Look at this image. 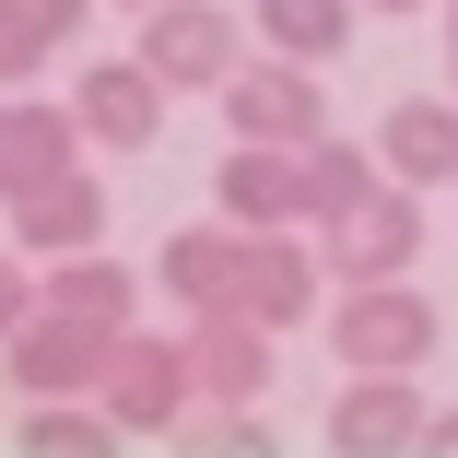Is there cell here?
<instances>
[{"instance_id":"obj_12","label":"cell","mask_w":458,"mask_h":458,"mask_svg":"<svg viewBox=\"0 0 458 458\" xmlns=\"http://www.w3.org/2000/svg\"><path fill=\"white\" fill-rule=\"evenodd\" d=\"M82 165V118H71V95L47 106V95H13L0 106V212L13 200H36L47 176H71Z\"/></svg>"},{"instance_id":"obj_14","label":"cell","mask_w":458,"mask_h":458,"mask_svg":"<svg viewBox=\"0 0 458 458\" xmlns=\"http://www.w3.org/2000/svg\"><path fill=\"white\" fill-rule=\"evenodd\" d=\"M13 247H24V259H82V247H106V176L71 165V176H47L36 200H13Z\"/></svg>"},{"instance_id":"obj_8","label":"cell","mask_w":458,"mask_h":458,"mask_svg":"<svg viewBox=\"0 0 458 458\" xmlns=\"http://www.w3.org/2000/svg\"><path fill=\"white\" fill-rule=\"evenodd\" d=\"M71 118L95 153H153L165 141V71L153 59H95V71H71Z\"/></svg>"},{"instance_id":"obj_15","label":"cell","mask_w":458,"mask_h":458,"mask_svg":"<svg viewBox=\"0 0 458 458\" xmlns=\"http://www.w3.org/2000/svg\"><path fill=\"white\" fill-rule=\"evenodd\" d=\"M377 165L400 176V189H458V106L446 95H411L377 118Z\"/></svg>"},{"instance_id":"obj_11","label":"cell","mask_w":458,"mask_h":458,"mask_svg":"<svg viewBox=\"0 0 458 458\" xmlns=\"http://www.w3.org/2000/svg\"><path fill=\"white\" fill-rule=\"evenodd\" d=\"M423 388L411 377H341V400H329V446L341 458H423Z\"/></svg>"},{"instance_id":"obj_23","label":"cell","mask_w":458,"mask_h":458,"mask_svg":"<svg viewBox=\"0 0 458 458\" xmlns=\"http://www.w3.org/2000/svg\"><path fill=\"white\" fill-rule=\"evenodd\" d=\"M423 458H458V411H435V423H423Z\"/></svg>"},{"instance_id":"obj_16","label":"cell","mask_w":458,"mask_h":458,"mask_svg":"<svg viewBox=\"0 0 458 458\" xmlns=\"http://www.w3.org/2000/svg\"><path fill=\"white\" fill-rule=\"evenodd\" d=\"M47 306L118 341V329H130V306H141V270H130V259H106V247H82V259H47Z\"/></svg>"},{"instance_id":"obj_18","label":"cell","mask_w":458,"mask_h":458,"mask_svg":"<svg viewBox=\"0 0 458 458\" xmlns=\"http://www.w3.org/2000/svg\"><path fill=\"white\" fill-rule=\"evenodd\" d=\"M352 13H364V0H247V24L283 47V59H306V71H329L352 47Z\"/></svg>"},{"instance_id":"obj_17","label":"cell","mask_w":458,"mask_h":458,"mask_svg":"<svg viewBox=\"0 0 458 458\" xmlns=\"http://www.w3.org/2000/svg\"><path fill=\"white\" fill-rule=\"evenodd\" d=\"M13 446H24V458H118V446H130V423H118L106 400H24Z\"/></svg>"},{"instance_id":"obj_19","label":"cell","mask_w":458,"mask_h":458,"mask_svg":"<svg viewBox=\"0 0 458 458\" xmlns=\"http://www.w3.org/2000/svg\"><path fill=\"white\" fill-rule=\"evenodd\" d=\"M176 435H189L200 458H270V423H259V411H212V400L176 423Z\"/></svg>"},{"instance_id":"obj_27","label":"cell","mask_w":458,"mask_h":458,"mask_svg":"<svg viewBox=\"0 0 458 458\" xmlns=\"http://www.w3.org/2000/svg\"><path fill=\"white\" fill-rule=\"evenodd\" d=\"M0 106H13V95H0Z\"/></svg>"},{"instance_id":"obj_20","label":"cell","mask_w":458,"mask_h":458,"mask_svg":"<svg viewBox=\"0 0 458 458\" xmlns=\"http://www.w3.org/2000/svg\"><path fill=\"white\" fill-rule=\"evenodd\" d=\"M47 59H59V47H47V36H36L24 13H0V95H24V82H36Z\"/></svg>"},{"instance_id":"obj_6","label":"cell","mask_w":458,"mask_h":458,"mask_svg":"<svg viewBox=\"0 0 458 458\" xmlns=\"http://www.w3.org/2000/svg\"><path fill=\"white\" fill-rule=\"evenodd\" d=\"M212 200H224V224H247V235H283V224H318V141H306V153H270V141H235V153L212 165Z\"/></svg>"},{"instance_id":"obj_24","label":"cell","mask_w":458,"mask_h":458,"mask_svg":"<svg viewBox=\"0 0 458 458\" xmlns=\"http://www.w3.org/2000/svg\"><path fill=\"white\" fill-rule=\"evenodd\" d=\"M364 13H377V24H400V13H423V0H364Z\"/></svg>"},{"instance_id":"obj_4","label":"cell","mask_w":458,"mask_h":458,"mask_svg":"<svg viewBox=\"0 0 458 458\" xmlns=\"http://www.w3.org/2000/svg\"><path fill=\"white\" fill-rule=\"evenodd\" d=\"M224 130L235 141H270V153H306V141H329V82L270 47V59H247L224 82Z\"/></svg>"},{"instance_id":"obj_2","label":"cell","mask_w":458,"mask_h":458,"mask_svg":"<svg viewBox=\"0 0 458 458\" xmlns=\"http://www.w3.org/2000/svg\"><path fill=\"white\" fill-rule=\"evenodd\" d=\"M130 59L165 71V95H224V82L247 71V24L224 13V0H153Z\"/></svg>"},{"instance_id":"obj_10","label":"cell","mask_w":458,"mask_h":458,"mask_svg":"<svg viewBox=\"0 0 458 458\" xmlns=\"http://www.w3.org/2000/svg\"><path fill=\"white\" fill-rule=\"evenodd\" d=\"M189 364H200V400L212 411H259L270 377H283V329H259V318H189Z\"/></svg>"},{"instance_id":"obj_3","label":"cell","mask_w":458,"mask_h":458,"mask_svg":"<svg viewBox=\"0 0 458 458\" xmlns=\"http://www.w3.org/2000/svg\"><path fill=\"white\" fill-rule=\"evenodd\" d=\"M435 306L411 294V283H352L341 306H329V352L352 364V377H411V364L435 352Z\"/></svg>"},{"instance_id":"obj_21","label":"cell","mask_w":458,"mask_h":458,"mask_svg":"<svg viewBox=\"0 0 458 458\" xmlns=\"http://www.w3.org/2000/svg\"><path fill=\"white\" fill-rule=\"evenodd\" d=\"M0 13H24V24H36L47 47H71L82 24H95V0H0Z\"/></svg>"},{"instance_id":"obj_5","label":"cell","mask_w":458,"mask_h":458,"mask_svg":"<svg viewBox=\"0 0 458 458\" xmlns=\"http://www.w3.org/2000/svg\"><path fill=\"white\" fill-rule=\"evenodd\" d=\"M130 435H176L200 411V364H189V341H153V329H118V352H106V388H95Z\"/></svg>"},{"instance_id":"obj_9","label":"cell","mask_w":458,"mask_h":458,"mask_svg":"<svg viewBox=\"0 0 458 458\" xmlns=\"http://www.w3.org/2000/svg\"><path fill=\"white\" fill-rule=\"evenodd\" d=\"M247 247H259V235L224 224V212H212V224H176V235L153 247V294H176L189 318H224L235 283H247Z\"/></svg>"},{"instance_id":"obj_26","label":"cell","mask_w":458,"mask_h":458,"mask_svg":"<svg viewBox=\"0 0 458 458\" xmlns=\"http://www.w3.org/2000/svg\"><path fill=\"white\" fill-rule=\"evenodd\" d=\"M130 13H153V0H130Z\"/></svg>"},{"instance_id":"obj_7","label":"cell","mask_w":458,"mask_h":458,"mask_svg":"<svg viewBox=\"0 0 458 458\" xmlns=\"http://www.w3.org/2000/svg\"><path fill=\"white\" fill-rule=\"evenodd\" d=\"M106 329H82V318H59V306H36L13 341H0V377H13L24 400H95L106 388Z\"/></svg>"},{"instance_id":"obj_1","label":"cell","mask_w":458,"mask_h":458,"mask_svg":"<svg viewBox=\"0 0 458 458\" xmlns=\"http://www.w3.org/2000/svg\"><path fill=\"white\" fill-rule=\"evenodd\" d=\"M306 235H318V259L341 270V283H411V259H423V189H400V176L377 165V176H364L341 212H318Z\"/></svg>"},{"instance_id":"obj_22","label":"cell","mask_w":458,"mask_h":458,"mask_svg":"<svg viewBox=\"0 0 458 458\" xmlns=\"http://www.w3.org/2000/svg\"><path fill=\"white\" fill-rule=\"evenodd\" d=\"M36 306H47V283H24V247H13V259H0V341H13Z\"/></svg>"},{"instance_id":"obj_25","label":"cell","mask_w":458,"mask_h":458,"mask_svg":"<svg viewBox=\"0 0 458 458\" xmlns=\"http://www.w3.org/2000/svg\"><path fill=\"white\" fill-rule=\"evenodd\" d=\"M446 71H458V0H446Z\"/></svg>"},{"instance_id":"obj_13","label":"cell","mask_w":458,"mask_h":458,"mask_svg":"<svg viewBox=\"0 0 458 458\" xmlns=\"http://www.w3.org/2000/svg\"><path fill=\"white\" fill-rule=\"evenodd\" d=\"M318 283H329V259H318V235H259L247 247V283H235V318H259V329H306L318 318Z\"/></svg>"}]
</instances>
